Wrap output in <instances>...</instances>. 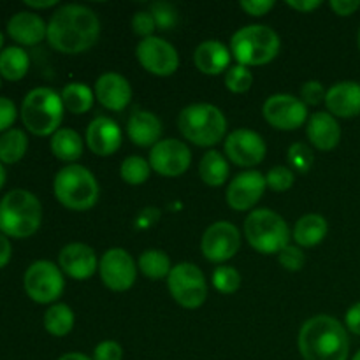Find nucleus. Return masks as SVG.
Here are the masks:
<instances>
[{
  "label": "nucleus",
  "instance_id": "27",
  "mask_svg": "<svg viewBox=\"0 0 360 360\" xmlns=\"http://www.w3.org/2000/svg\"><path fill=\"white\" fill-rule=\"evenodd\" d=\"M51 153L62 162H76L83 155V139L79 134L72 129L56 130L49 141Z\"/></svg>",
  "mask_w": 360,
  "mask_h": 360
},
{
  "label": "nucleus",
  "instance_id": "35",
  "mask_svg": "<svg viewBox=\"0 0 360 360\" xmlns=\"http://www.w3.org/2000/svg\"><path fill=\"white\" fill-rule=\"evenodd\" d=\"M211 281H213V287L218 292L231 295L238 292L239 287H241V274L232 266H220L213 271Z\"/></svg>",
  "mask_w": 360,
  "mask_h": 360
},
{
  "label": "nucleus",
  "instance_id": "29",
  "mask_svg": "<svg viewBox=\"0 0 360 360\" xmlns=\"http://www.w3.org/2000/svg\"><path fill=\"white\" fill-rule=\"evenodd\" d=\"M229 162L220 151L210 150L199 164V176L207 186H221L229 178Z\"/></svg>",
  "mask_w": 360,
  "mask_h": 360
},
{
  "label": "nucleus",
  "instance_id": "5",
  "mask_svg": "<svg viewBox=\"0 0 360 360\" xmlns=\"http://www.w3.org/2000/svg\"><path fill=\"white\" fill-rule=\"evenodd\" d=\"M63 102L60 94L46 86L34 88L21 102L20 116L28 132L34 136H53L63 120Z\"/></svg>",
  "mask_w": 360,
  "mask_h": 360
},
{
  "label": "nucleus",
  "instance_id": "3",
  "mask_svg": "<svg viewBox=\"0 0 360 360\" xmlns=\"http://www.w3.org/2000/svg\"><path fill=\"white\" fill-rule=\"evenodd\" d=\"M42 206L28 190H11L0 200V232L7 238L25 239L39 231Z\"/></svg>",
  "mask_w": 360,
  "mask_h": 360
},
{
  "label": "nucleus",
  "instance_id": "42",
  "mask_svg": "<svg viewBox=\"0 0 360 360\" xmlns=\"http://www.w3.org/2000/svg\"><path fill=\"white\" fill-rule=\"evenodd\" d=\"M132 30L134 34L143 39L153 37V32L157 30V25H155V20L150 14V11H139V13L134 14Z\"/></svg>",
  "mask_w": 360,
  "mask_h": 360
},
{
  "label": "nucleus",
  "instance_id": "9",
  "mask_svg": "<svg viewBox=\"0 0 360 360\" xmlns=\"http://www.w3.org/2000/svg\"><path fill=\"white\" fill-rule=\"evenodd\" d=\"M167 287L174 301L185 309L200 308L207 299L206 276L195 264L181 262L172 267Z\"/></svg>",
  "mask_w": 360,
  "mask_h": 360
},
{
  "label": "nucleus",
  "instance_id": "31",
  "mask_svg": "<svg viewBox=\"0 0 360 360\" xmlns=\"http://www.w3.org/2000/svg\"><path fill=\"white\" fill-rule=\"evenodd\" d=\"M141 273L144 274L150 280H164L171 274L172 266L171 259L165 252L162 250H146V252L141 253L139 262H137Z\"/></svg>",
  "mask_w": 360,
  "mask_h": 360
},
{
  "label": "nucleus",
  "instance_id": "41",
  "mask_svg": "<svg viewBox=\"0 0 360 360\" xmlns=\"http://www.w3.org/2000/svg\"><path fill=\"white\" fill-rule=\"evenodd\" d=\"M326 88H323V84L320 81H306L301 88V101L306 105H319L322 102H326Z\"/></svg>",
  "mask_w": 360,
  "mask_h": 360
},
{
  "label": "nucleus",
  "instance_id": "14",
  "mask_svg": "<svg viewBox=\"0 0 360 360\" xmlns=\"http://www.w3.org/2000/svg\"><path fill=\"white\" fill-rule=\"evenodd\" d=\"M239 248H241V234L232 221L225 220L210 225L200 241L202 255L214 264L231 260Z\"/></svg>",
  "mask_w": 360,
  "mask_h": 360
},
{
  "label": "nucleus",
  "instance_id": "10",
  "mask_svg": "<svg viewBox=\"0 0 360 360\" xmlns=\"http://www.w3.org/2000/svg\"><path fill=\"white\" fill-rule=\"evenodd\" d=\"M25 292L37 304H53L63 294L62 269L49 260H37L23 276Z\"/></svg>",
  "mask_w": 360,
  "mask_h": 360
},
{
  "label": "nucleus",
  "instance_id": "34",
  "mask_svg": "<svg viewBox=\"0 0 360 360\" xmlns=\"http://www.w3.org/2000/svg\"><path fill=\"white\" fill-rule=\"evenodd\" d=\"M150 162L144 160L143 157H137V155L125 158V160L122 162V167H120V176H122V179L132 186L144 185V183L148 181V178H150Z\"/></svg>",
  "mask_w": 360,
  "mask_h": 360
},
{
  "label": "nucleus",
  "instance_id": "36",
  "mask_svg": "<svg viewBox=\"0 0 360 360\" xmlns=\"http://www.w3.org/2000/svg\"><path fill=\"white\" fill-rule=\"evenodd\" d=\"M253 84V74L248 67L245 65H232L225 72V86L232 94H246Z\"/></svg>",
  "mask_w": 360,
  "mask_h": 360
},
{
  "label": "nucleus",
  "instance_id": "39",
  "mask_svg": "<svg viewBox=\"0 0 360 360\" xmlns=\"http://www.w3.org/2000/svg\"><path fill=\"white\" fill-rule=\"evenodd\" d=\"M294 171L290 167H285V165H276V167L269 169V172L266 174L267 186L274 192H287L294 186Z\"/></svg>",
  "mask_w": 360,
  "mask_h": 360
},
{
  "label": "nucleus",
  "instance_id": "8",
  "mask_svg": "<svg viewBox=\"0 0 360 360\" xmlns=\"http://www.w3.org/2000/svg\"><path fill=\"white\" fill-rule=\"evenodd\" d=\"M245 236L248 245L264 255L280 253L290 245V229L283 217L273 210H255L246 217Z\"/></svg>",
  "mask_w": 360,
  "mask_h": 360
},
{
  "label": "nucleus",
  "instance_id": "53",
  "mask_svg": "<svg viewBox=\"0 0 360 360\" xmlns=\"http://www.w3.org/2000/svg\"><path fill=\"white\" fill-rule=\"evenodd\" d=\"M2 46H4V34L0 32V49H2Z\"/></svg>",
  "mask_w": 360,
  "mask_h": 360
},
{
  "label": "nucleus",
  "instance_id": "52",
  "mask_svg": "<svg viewBox=\"0 0 360 360\" xmlns=\"http://www.w3.org/2000/svg\"><path fill=\"white\" fill-rule=\"evenodd\" d=\"M6 178H7L6 169H4V164H2V162H0V190H2L4 183H6Z\"/></svg>",
  "mask_w": 360,
  "mask_h": 360
},
{
  "label": "nucleus",
  "instance_id": "33",
  "mask_svg": "<svg viewBox=\"0 0 360 360\" xmlns=\"http://www.w3.org/2000/svg\"><path fill=\"white\" fill-rule=\"evenodd\" d=\"M74 327V313L67 304H53L44 313V329L51 336L63 338L72 330Z\"/></svg>",
  "mask_w": 360,
  "mask_h": 360
},
{
  "label": "nucleus",
  "instance_id": "50",
  "mask_svg": "<svg viewBox=\"0 0 360 360\" xmlns=\"http://www.w3.org/2000/svg\"><path fill=\"white\" fill-rule=\"evenodd\" d=\"M58 4V0H25V6L32 7V9H49V7H55Z\"/></svg>",
  "mask_w": 360,
  "mask_h": 360
},
{
  "label": "nucleus",
  "instance_id": "40",
  "mask_svg": "<svg viewBox=\"0 0 360 360\" xmlns=\"http://www.w3.org/2000/svg\"><path fill=\"white\" fill-rule=\"evenodd\" d=\"M278 260H280V264L287 271H290V273H297V271H301L302 267H304L306 255L301 250V246L288 245L278 253Z\"/></svg>",
  "mask_w": 360,
  "mask_h": 360
},
{
  "label": "nucleus",
  "instance_id": "20",
  "mask_svg": "<svg viewBox=\"0 0 360 360\" xmlns=\"http://www.w3.org/2000/svg\"><path fill=\"white\" fill-rule=\"evenodd\" d=\"M95 98L109 111H123L132 101V86L118 72H105L95 83Z\"/></svg>",
  "mask_w": 360,
  "mask_h": 360
},
{
  "label": "nucleus",
  "instance_id": "11",
  "mask_svg": "<svg viewBox=\"0 0 360 360\" xmlns=\"http://www.w3.org/2000/svg\"><path fill=\"white\" fill-rule=\"evenodd\" d=\"M98 274L109 290L125 292L137 278V264L127 250L111 248L98 260Z\"/></svg>",
  "mask_w": 360,
  "mask_h": 360
},
{
  "label": "nucleus",
  "instance_id": "23",
  "mask_svg": "<svg viewBox=\"0 0 360 360\" xmlns=\"http://www.w3.org/2000/svg\"><path fill=\"white\" fill-rule=\"evenodd\" d=\"M306 136L316 150L330 151L340 144L341 127L330 112H313L306 123Z\"/></svg>",
  "mask_w": 360,
  "mask_h": 360
},
{
  "label": "nucleus",
  "instance_id": "17",
  "mask_svg": "<svg viewBox=\"0 0 360 360\" xmlns=\"http://www.w3.org/2000/svg\"><path fill=\"white\" fill-rule=\"evenodd\" d=\"M266 176L259 171H245L236 176L227 186V204L236 211H248L266 192Z\"/></svg>",
  "mask_w": 360,
  "mask_h": 360
},
{
  "label": "nucleus",
  "instance_id": "2",
  "mask_svg": "<svg viewBox=\"0 0 360 360\" xmlns=\"http://www.w3.org/2000/svg\"><path fill=\"white\" fill-rule=\"evenodd\" d=\"M297 343L304 360H348L350 355L347 327L329 315L306 320L299 330Z\"/></svg>",
  "mask_w": 360,
  "mask_h": 360
},
{
  "label": "nucleus",
  "instance_id": "56",
  "mask_svg": "<svg viewBox=\"0 0 360 360\" xmlns=\"http://www.w3.org/2000/svg\"><path fill=\"white\" fill-rule=\"evenodd\" d=\"M0 83H2V81H0Z\"/></svg>",
  "mask_w": 360,
  "mask_h": 360
},
{
  "label": "nucleus",
  "instance_id": "28",
  "mask_svg": "<svg viewBox=\"0 0 360 360\" xmlns=\"http://www.w3.org/2000/svg\"><path fill=\"white\" fill-rule=\"evenodd\" d=\"M30 58L20 46H7L0 51V76L7 81H20L27 76Z\"/></svg>",
  "mask_w": 360,
  "mask_h": 360
},
{
  "label": "nucleus",
  "instance_id": "38",
  "mask_svg": "<svg viewBox=\"0 0 360 360\" xmlns=\"http://www.w3.org/2000/svg\"><path fill=\"white\" fill-rule=\"evenodd\" d=\"M315 162L313 150L304 143H294L288 148V164L297 172H308Z\"/></svg>",
  "mask_w": 360,
  "mask_h": 360
},
{
  "label": "nucleus",
  "instance_id": "6",
  "mask_svg": "<svg viewBox=\"0 0 360 360\" xmlns=\"http://www.w3.org/2000/svg\"><path fill=\"white\" fill-rule=\"evenodd\" d=\"M56 200L70 211H88L98 200L97 178L86 167L69 164L60 169L53 181Z\"/></svg>",
  "mask_w": 360,
  "mask_h": 360
},
{
  "label": "nucleus",
  "instance_id": "13",
  "mask_svg": "<svg viewBox=\"0 0 360 360\" xmlns=\"http://www.w3.org/2000/svg\"><path fill=\"white\" fill-rule=\"evenodd\" d=\"M136 56L143 69L153 76H172L179 67V55L174 46L157 35L143 39L137 44Z\"/></svg>",
  "mask_w": 360,
  "mask_h": 360
},
{
  "label": "nucleus",
  "instance_id": "30",
  "mask_svg": "<svg viewBox=\"0 0 360 360\" xmlns=\"http://www.w3.org/2000/svg\"><path fill=\"white\" fill-rule=\"evenodd\" d=\"M63 108L72 115H84L94 108L95 91L84 83H69L60 94Z\"/></svg>",
  "mask_w": 360,
  "mask_h": 360
},
{
  "label": "nucleus",
  "instance_id": "45",
  "mask_svg": "<svg viewBox=\"0 0 360 360\" xmlns=\"http://www.w3.org/2000/svg\"><path fill=\"white\" fill-rule=\"evenodd\" d=\"M239 6H241V9L245 11L246 14H250V16L260 18L266 16V14L273 9L274 2L273 0H243V2H239Z\"/></svg>",
  "mask_w": 360,
  "mask_h": 360
},
{
  "label": "nucleus",
  "instance_id": "49",
  "mask_svg": "<svg viewBox=\"0 0 360 360\" xmlns=\"http://www.w3.org/2000/svg\"><path fill=\"white\" fill-rule=\"evenodd\" d=\"M11 255H13V246H11L7 236H4L2 232H0V269L9 264Z\"/></svg>",
  "mask_w": 360,
  "mask_h": 360
},
{
  "label": "nucleus",
  "instance_id": "32",
  "mask_svg": "<svg viewBox=\"0 0 360 360\" xmlns=\"http://www.w3.org/2000/svg\"><path fill=\"white\" fill-rule=\"evenodd\" d=\"M28 148V137L23 130L11 129L0 136V162L16 164L25 157Z\"/></svg>",
  "mask_w": 360,
  "mask_h": 360
},
{
  "label": "nucleus",
  "instance_id": "16",
  "mask_svg": "<svg viewBox=\"0 0 360 360\" xmlns=\"http://www.w3.org/2000/svg\"><path fill=\"white\" fill-rule=\"evenodd\" d=\"M266 141L255 130L238 129L225 137V155L239 167H255L266 158Z\"/></svg>",
  "mask_w": 360,
  "mask_h": 360
},
{
  "label": "nucleus",
  "instance_id": "7",
  "mask_svg": "<svg viewBox=\"0 0 360 360\" xmlns=\"http://www.w3.org/2000/svg\"><path fill=\"white\" fill-rule=\"evenodd\" d=\"M280 35L266 25H248L232 35L231 53L239 65L259 67L273 62L280 53Z\"/></svg>",
  "mask_w": 360,
  "mask_h": 360
},
{
  "label": "nucleus",
  "instance_id": "43",
  "mask_svg": "<svg viewBox=\"0 0 360 360\" xmlns=\"http://www.w3.org/2000/svg\"><path fill=\"white\" fill-rule=\"evenodd\" d=\"M94 360H123V348L116 341H102L95 347Z\"/></svg>",
  "mask_w": 360,
  "mask_h": 360
},
{
  "label": "nucleus",
  "instance_id": "1",
  "mask_svg": "<svg viewBox=\"0 0 360 360\" xmlns=\"http://www.w3.org/2000/svg\"><path fill=\"white\" fill-rule=\"evenodd\" d=\"M101 20L86 6L67 4L58 7L48 21V39L53 49L65 55H77L98 41Z\"/></svg>",
  "mask_w": 360,
  "mask_h": 360
},
{
  "label": "nucleus",
  "instance_id": "46",
  "mask_svg": "<svg viewBox=\"0 0 360 360\" xmlns=\"http://www.w3.org/2000/svg\"><path fill=\"white\" fill-rule=\"evenodd\" d=\"M329 6L338 16H352L355 11L360 9L359 0H330Z\"/></svg>",
  "mask_w": 360,
  "mask_h": 360
},
{
  "label": "nucleus",
  "instance_id": "22",
  "mask_svg": "<svg viewBox=\"0 0 360 360\" xmlns=\"http://www.w3.org/2000/svg\"><path fill=\"white\" fill-rule=\"evenodd\" d=\"M7 34L20 46H35L48 35V25L32 11H20L7 21Z\"/></svg>",
  "mask_w": 360,
  "mask_h": 360
},
{
  "label": "nucleus",
  "instance_id": "44",
  "mask_svg": "<svg viewBox=\"0 0 360 360\" xmlns=\"http://www.w3.org/2000/svg\"><path fill=\"white\" fill-rule=\"evenodd\" d=\"M18 118V109L14 102L7 97H0V132L11 130Z\"/></svg>",
  "mask_w": 360,
  "mask_h": 360
},
{
  "label": "nucleus",
  "instance_id": "25",
  "mask_svg": "<svg viewBox=\"0 0 360 360\" xmlns=\"http://www.w3.org/2000/svg\"><path fill=\"white\" fill-rule=\"evenodd\" d=\"M127 136L136 146L153 148L162 141V122L151 111H136L127 122Z\"/></svg>",
  "mask_w": 360,
  "mask_h": 360
},
{
  "label": "nucleus",
  "instance_id": "51",
  "mask_svg": "<svg viewBox=\"0 0 360 360\" xmlns=\"http://www.w3.org/2000/svg\"><path fill=\"white\" fill-rule=\"evenodd\" d=\"M58 360H94V359L86 357V355H83V354H77V352H70V354L62 355Z\"/></svg>",
  "mask_w": 360,
  "mask_h": 360
},
{
  "label": "nucleus",
  "instance_id": "55",
  "mask_svg": "<svg viewBox=\"0 0 360 360\" xmlns=\"http://www.w3.org/2000/svg\"><path fill=\"white\" fill-rule=\"evenodd\" d=\"M357 41H359V49H360V30H359V39H357Z\"/></svg>",
  "mask_w": 360,
  "mask_h": 360
},
{
  "label": "nucleus",
  "instance_id": "26",
  "mask_svg": "<svg viewBox=\"0 0 360 360\" xmlns=\"http://www.w3.org/2000/svg\"><path fill=\"white\" fill-rule=\"evenodd\" d=\"M327 231H329V225L322 214H304L299 218L294 227V241L297 246L311 248L326 239Z\"/></svg>",
  "mask_w": 360,
  "mask_h": 360
},
{
  "label": "nucleus",
  "instance_id": "48",
  "mask_svg": "<svg viewBox=\"0 0 360 360\" xmlns=\"http://www.w3.org/2000/svg\"><path fill=\"white\" fill-rule=\"evenodd\" d=\"M287 6L290 9L299 11V13H311V11L319 9L322 2L320 0H288Z\"/></svg>",
  "mask_w": 360,
  "mask_h": 360
},
{
  "label": "nucleus",
  "instance_id": "24",
  "mask_svg": "<svg viewBox=\"0 0 360 360\" xmlns=\"http://www.w3.org/2000/svg\"><path fill=\"white\" fill-rule=\"evenodd\" d=\"M231 49L224 44V42L217 41V39H210V41L200 42L193 53V63L197 69L207 76H218L225 70H229V63H231Z\"/></svg>",
  "mask_w": 360,
  "mask_h": 360
},
{
  "label": "nucleus",
  "instance_id": "4",
  "mask_svg": "<svg viewBox=\"0 0 360 360\" xmlns=\"http://www.w3.org/2000/svg\"><path fill=\"white\" fill-rule=\"evenodd\" d=\"M178 129L181 136L195 146L210 148L224 141L227 134V118L220 108L200 102L186 105L179 112Z\"/></svg>",
  "mask_w": 360,
  "mask_h": 360
},
{
  "label": "nucleus",
  "instance_id": "21",
  "mask_svg": "<svg viewBox=\"0 0 360 360\" xmlns=\"http://www.w3.org/2000/svg\"><path fill=\"white\" fill-rule=\"evenodd\" d=\"M327 112L334 118H355L360 115V83L340 81L326 94Z\"/></svg>",
  "mask_w": 360,
  "mask_h": 360
},
{
  "label": "nucleus",
  "instance_id": "54",
  "mask_svg": "<svg viewBox=\"0 0 360 360\" xmlns=\"http://www.w3.org/2000/svg\"><path fill=\"white\" fill-rule=\"evenodd\" d=\"M352 360H360V350L357 352V354L354 355V359H352Z\"/></svg>",
  "mask_w": 360,
  "mask_h": 360
},
{
  "label": "nucleus",
  "instance_id": "15",
  "mask_svg": "<svg viewBox=\"0 0 360 360\" xmlns=\"http://www.w3.org/2000/svg\"><path fill=\"white\" fill-rule=\"evenodd\" d=\"M150 165L155 172L165 178L185 174L192 164V151L183 141L169 137L155 144L150 151Z\"/></svg>",
  "mask_w": 360,
  "mask_h": 360
},
{
  "label": "nucleus",
  "instance_id": "18",
  "mask_svg": "<svg viewBox=\"0 0 360 360\" xmlns=\"http://www.w3.org/2000/svg\"><path fill=\"white\" fill-rule=\"evenodd\" d=\"M60 269L72 280H88L98 269L97 253L94 248L83 243H70L60 250L58 255Z\"/></svg>",
  "mask_w": 360,
  "mask_h": 360
},
{
  "label": "nucleus",
  "instance_id": "37",
  "mask_svg": "<svg viewBox=\"0 0 360 360\" xmlns=\"http://www.w3.org/2000/svg\"><path fill=\"white\" fill-rule=\"evenodd\" d=\"M150 14L153 16L155 25H157L158 30L162 32L174 28L179 20L178 11H176V7L169 2H153L150 6Z\"/></svg>",
  "mask_w": 360,
  "mask_h": 360
},
{
  "label": "nucleus",
  "instance_id": "47",
  "mask_svg": "<svg viewBox=\"0 0 360 360\" xmlns=\"http://www.w3.org/2000/svg\"><path fill=\"white\" fill-rule=\"evenodd\" d=\"M345 326L355 336H360V302H355L345 315Z\"/></svg>",
  "mask_w": 360,
  "mask_h": 360
},
{
  "label": "nucleus",
  "instance_id": "12",
  "mask_svg": "<svg viewBox=\"0 0 360 360\" xmlns=\"http://www.w3.org/2000/svg\"><path fill=\"white\" fill-rule=\"evenodd\" d=\"M262 115L274 129L297 130L308 123V105L294 95L276 94L264 102Z\"/></svg>",
  "mask_w": 360,
  "mask_h": 360
},
{
  "label": "nucleus",
  "instance_id": "19",
  "mask_svg": "<svg viewBox=\"0 0 360 360\" xmlns=\"http://www.w3.org/2000/svg\"><path fill=\"white\" fill-rule=\"evenodd\" d=\"M123 132L115 120L108 116H97L91 120V123L86 129V144L91 150V153L98 157H109L116 153L122 146Z\"/></svg>",
  "mask_w": 360,
  "mask_h": 360
}]
</instances>
